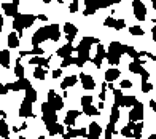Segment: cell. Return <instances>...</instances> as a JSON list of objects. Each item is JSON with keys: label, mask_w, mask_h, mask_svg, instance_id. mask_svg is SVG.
<instances>
[{"label": "cell", "mask_w": 156, "mask_h": 139, "mask_svg": "<svg viewBox=\"0 0 156 139\" xmlns=\"http://www.w3.org/2000/svg\"><path fill=\"white\" fill-rule=\"evenodd\" d=\"M34 77L37 79V80H45V77H46V71L41 66H38L37 69L34 71Z\"/></svg>", "instance_id": "15"}, {"label": "cell", "mask_w": 156, "mask_h": 139, "mask_svg": "<svg viewBox=\"0 0 156 139\" xmlns=\"http://www.w3.org/2000/svg\"><path fill=\"white\" fill-rule=\"evenodd\" d=\"M76 10H78V0H73V2L70 3V11H72V13H75Z\"/></svg>", "instance_id": "30"}, {"label": "cell", "mask_w": 156, "mask_h": 139, "mask_svg": "<svg viewBox=\"0 0 156 139\" xmlns=\"http://www.w3.org/2000/svg\"><path fill=\"white\" fill-rule=\"evenodd\" d=\"M8 90H10L8 85H6V86H2V91H0V93H2V96H5L6 93H8Z\"/></svg>", "instance_id": "33"}, {"label": "cell", "mask_w": 156, "mask_h": 139, "mask_svg": "<svg viewBox=\"0 0 156 139\" xmlns=\"http://www.w3.org/2000/svg\"><path fill=\"white\" fill-rule=\"evenodd\" d=\"M136 102H137L136 101V96H124V104H123V106L124 107H132Z\"/></svg>", "instance_id": "21"}, {"label": "cell", "mask_w": 156, "mask_h": 139, "mask_svg": "<svg viewBox=\"0 0 156 139\" xmlns=\"http://www.w3.org/2000/svg\"><path fill=\"white\" fill-rule=\"evenodd\" d=\"M64 32H66L67 42H69V43H72V40H73V37L76 35L78 29H76V27H75L73 24H70V23H66V26H64Z\"/></svg>", "instance_id": "5"}, {"label": "cell", "mask_w": 156, "mask_h": 139, "mask_svg": "<svg viewBox=\"0 0 156 139\" xmlns=\"http://www.w3.org/2000/svg\"><path fill=\"white\" fill-rule=\"evenodd\" d=\"M124 26H126L124 19H116V24H115V29H116V31H121Z\"/></svg>", "instance_id": "28"}, {"label": "cell", "mask_w": 156, "mask_h": 139, "mask_svg": "<svg viewBox=\"0 0 156 139\" xmlns=\"http://www.w3.org/2000/svg\"><path fill=\"white\" fill-rule=\"evenodd\" d=\"M104 24H105V26H110V27H115V24H116V19H113V18H107Z\"/></svg>", "instance_id": "29"}, {"label": "cell", "mask_w": 156, "mask_h": 139, "mask_svg": "<svg viewBox=\"0 0 156 139\" xmlns=\"http://www.w3.org/2000/svg\"><path fill=\"white\" fill-rule=\"evenodd\" d=\"M131 130H132V128L129 126V125H127V126H124V128L121 130V134H123L124 137H131V136H134V134H132V131H131Z\"/></svg>", "instance_id": "25"}, {"label": "cell", "mask_w": 156, "mask_h": 139, "mask_svg": "<svg viewBox=\"0 0 156 139\" xmlns=\"http://www.w3.org/2000/svg\"><path fill=\"white\" fill-rule=\"evenodd\" d=\"M83 112L86 114V115H89V117H91V115H96V114L99 112V110H97L94 106H86V107H83Z\"/></svg>", "instance_id": "22"}, {"label": "cell", "mask_w": 156, "mask_h": 139, "mask_svg": "<svg viewBox=\"0 0 156 139\" xmlns=\"http://www.w3.org/2000/svg\"><path fill=\"white\" fill-rule=\"evenodd\" d=\"M48 29H49V38L56 42L59 38V35H61L59 34V26L58 24H51V26H48Z\"/></svg>", "instance_id": "11"}, {"label": "cell", "mask_w": 156, "mask_h": 139, "mask_svg": "<svg viewBox=\"0 0 156 139\" xmlns=\"http://www.w3.org/2000/svg\"><path fill=\"white\" fill-rule=\"evenodd\" d=\"M26 99H29V101H32V102L37 99V91H35L32 86L26 90Z\"/></svg>", "instance_id": "20"}, {"label": "cell", "mask_w": 156, "mask_h": 139, "mask_svg": "<svg viewBox=\"0 0 156 139\" xmlns=\"http://www.w3.org/2000/svg\"><path fill=\"white\" fill-rule=\"evenodd\" d=\"M153 40L156 42V23H154V26H153Z\"/></svg>", "instance_id": "35"}, {"label": "cell", "mask_w": 156, "mask_h": 139, "mask_svg": "<svg viewBox=\"0 0 156 139\" xmlns=\"http://www.w3.org/2000/svg\"><path fill=\"white\" fill-rule=\"evenodd\" d=\"M151 90H153V85H151V83H148V82H142V91L148 93V91H151Z\"/></svg>", "instance_id": "26"}, {"label": "cell", "mask_w": 156, "mask_h": 139, "mask_svg": "<svg viewBox=\"0 0 156 139\" xmlns=\"http://www.w3.org/2000/svg\"><path fill=\"white\" fill-rule=\"evenodd\" d=\"M129 71L132 74H142V71H144V67H142V64H139V62H131L129 64Z\"/></svg>", "instance_id": "18"}, {"label": "cell", "mask_w": 156, "mask_h": 139, "mask_svg": "<svg viewBox=\"0 0 156 139\" xmlns=\"http://www.w3.org/2000/svg\"><path fill=\"white\" fill-rule=\"evenodd\" d=\"M91 102H93V96H83V98H81V106L83 107L91 106Z\"/></svg>", "instance_id": "24"}, {"label": "cell", "mask_w": 156, "mask_h": 139, "mask_svg": "<svg viewBox=\"0 0 156 139\" xmlns=\"http://www.w3.org/2000/svg\"><path fill=\"white\" fill-rule=\"evenodd\" d=\"M72 50H73V46L70 45V43H67V45H64L61 50H58V56H61V58H69L70 53H72Z\"/></svg>", "instance_id": "10"}, {"label": "cell", "mask_w": 156, "mask_h": 139, "mask_svg": "<svg viewBox=\"0 0 156 139\" xmlns=\"http://www.w3.org/2000/svg\"><path fill=\"white\" fill-rule=\"evenodd\" d=\"M131 86H132V83L129 80H123L121 82V88H131Z\"/></svg>", "instance_id": "31"}, {"label": "cell", "mask_w": 156, "mask_h": 139, "mask_svg": "<svg viewBox=\"0 0 156 139\" xmlns=\"http://www.w3.org/2000/svg\"><path fill=\"white\" fill-rule=\"evenodd\" d=\"M2 67H5V69H8L10 67V53H8V50H2Z\"/></svg>", "instance_id": "16"}, {"label": "cell", "mask_w": 156, "mask_h": 139, "mask_svg": "<svg viewBox=\"0 0 156 139\" xmlns=\"http://www.w3.org/2000/svg\"><path fill=\"white\" fill-rule=\"evenodd\" d=\"M48 62L49 61L46 58H41V56H35V58H30L29 59V64H37V66H41V67H43V66L46 67Z\"/></svg>", "instance_id": "14"}, {"label": "cell", "mask_w": 156, "mask_h": 139, "mask_svg": "<svg viewBox=\"0 0 156 139\" xmlns=\"http://www.w3.org/2000/svg\"><path fill=\"white\" fill-rule=\"evenodd\" d=\"M8 134H10L8 125H6L5 120H2V123H0V136H2L3 139H8Z\"/></svg>", "instance_id": "17"}, {"label": "cell", "mask_w": 156, "mask_h": 139, "mask_svg": "<svg viewBox=\"0 0 156 139\" xmlns=\"http://www.w3.org/2000/svg\"><path fill=\"white\" fill-rule=\"evenodd\" d=\"M15 74L18 75L19 79H24V67L19 64V61L16 62V67H15Z\"/></svg>", "instance_id": "23"}, {"label": "cell", "mask_w": 156, "mask_h": 139, "mask_svg": "<svg viewBox=\"0 0 156 139\" xmlns=\"http://www.w3.org/2000/svg\"><path fill=\"white\" fill-rule=\"evenodd\" d=\"M61 74H62L61 69H54V71H53V77H54V79H58V77H61Z\"/></svg>", "instance_id": "32"}, {"label": "cell", "mask_w": 156, "mask_h": 139, "mask_svg": "<svg viewBox=\"0 0 156 139\" xmlns=\"http://www.w3.org/2000/svg\"><path fill=\"white\" fill-rule=\"evenodd\" d=\"M13 3H15V5H18V3H19V0H13Z\"/></svg>", "instance_id": "39"}, {"label": "cell", "mask_w": 156, "mask_h": 139, "mask_svg": "<svg viewBox=\"0 0 156 139\" xmlns=\"http://www.w3.org/2000/svg\"><path fill=\"white\" fill-rule=\"evenodd\" d=\"M153 2V6H154V11H156V0H151Z\"/></svg>", "instance_id": "38"}, {"label": "cell", "mask_w": 156, "mask_h": 139, "mask_svg": "<svg viewBox=\"0 0 156 139\" xmlns=\"http://www.w3.org/2000/svg\"><path fill=\"white\" fill-rule=\"evenodd\" d=\"M38 19H40V21H46V19H48V16H46V15H40V16H38Z\"/></svg>", "instance_id": "36"}, {"label": "cell", "mask_w": 156, "mask_h": 139, "mask_svg": "<svg viewBox=\"0 0 156 139\" xmlns=\"http://www.w3.org/2000/svg\"><path fill=\"white\" fill-rule=\"evenodd\" d=\"M101 133H102V128H101V125L99 123H96V122H93L89 125V136H88V139H97L99 136H101Z\"/></svg>", "instance_id": "6"}, {"label": "cell", "mask_w": 156, "mask_h": 139, "mask_svg": "<svg viewBox=\"0 0 156 139\" xmlns=\"http://www.w3.org/2000/svg\"><path fill=\"white\" fill-rule=\"evenodd\" d=\"M80 110H75V109H70L69 110V114L66 115V125L67 126H72V125L75 123V119L76 117H80Z\"/></svg>", "instance_id": "8"}, {"label": "cell", "mask_w": 156, "mask_h": 139, "mask_svg": "<svg viewBox=\"0 0 156 139\" xmlns=\"http://www.w3.org/2000/svg\"><path fill=\"white\" fill-rule=\"evenodd\" d=\"M19 115L21 117H32V101H29V99L23 101L21 109H19Z\"/></svg>", "instance_id": "4"}, {"label": "cell", "mask_w": 156, "mask_h": 139, "mask_svg": "<svg viewBox=\"0 0 156 139\" xmlns=\"http://www.w3.org/2000/svg\"><path fill=\"white\" fill-rule=\"evenodd\" d=\"M75 83H76V77H75V75H70V77H66V79L62 80L61 88H62V90H67L69 86H73Z\"/></svg>", "instance_id": "12"}, {"label": "cell", "mask_w": 156, "mask_h": 139, "mask_svg": "<svg viewBox=\"0 0 156 139\" xmlns=\"http://www.w3.org/2000/svg\"><path fill=\"white\" fill-rule=\"evenodd\" d=\"M3 11H5V15H8V16H18L19 13H18V5L15 3H3Z\"/></svg>", "instance_id": "7"}, {"label": "cell", "mask_w": 156, "mask_h": 139, "mask_svg": "<svg viewBox=\"0 0 156 139\" xmlns=\"http://www.w3.org/2000/svg\"><path fill=\"white\" fill-rule=\"evenodd\" d=\"M150 106H151V109L156 112V101H154V99H151V101H150Z\"/></svg>", "instance_id": "34"}, {"label": "cell", "mask_w": 156, "mask_h": 139, "mask_svg": "<svg viewBox=\"0 0 156 139\" xmlns=\"http://www.w3.org/2000/svg\"><path fill=\"white\" fill-rule=\"evenodd\" d=\"M19 139H26V137H19Z\"/></svg>", "instance_id": "40"}, {"label": "cell", "mask_w": 156, "mask_h": 139, "mask_svg": "<svg viewBox=\"0 0 156 139\" xmlns=\"http://www.w3.org/2000/svg\"><path fill=\"white\" fill-rule=\"evenodd\" d=\"M119 74H121V71H118V69H108L107 72H105V80H107L108 83H112L113 80H116L119 77Z\"/></svg>", "instance_id": "9"}, {"label": "cell", "mask_w": 156, "mask_h": 139, "mask_svg": "<svg viewBox=\"0 0 156 139\" xmlns=\"http://www.w3.org/2000/svg\"><path fill=\"white\" fill-rule=\"evenodd\" d=\"M19 34L18 32H11L10 35H8V45L10 48H18L19 46V38H18Z\"/></svg>", "instance_id": "13"}, {"label": "cell", "mask_w": 156, "mask_h": 139, "mask_svg": "<svg viewBox=\"0 0 156 139\" xmlns=\"http://www.w3.org/2000/svg\"><path fill=\"white\" fill-rule=\"evenodd\" d=\"M148 139H156V134H150V137Z\"/></svg>", "instance_id": "37"}, {"label": "cell", "mask_w": 156, "mask_h": 139, "mask_svg": "<svg viewBox=\"0 0 156 139\" xmlns=\"http://www.w3.org/2000/svg\"><path fill=\"white\" fill-rule=\"evenodd\" d=\"M80 80L83 83L84 90H94V86H96L94 77H91V75H88V74H80Z\"/></svg>", "instance_id": "3"}, {"label": "cell", "mask_w": 156, "mask_h": 139, "mask_svg": "<svg viewBox=\"0 0 156 139\" xmlns=\"http://www.w3.org/2000/svg\"><path fill=\"white\" fill-rule=\"evenodd\" d=\"M19 86L21 88H24V90H27V88H30V82L29 80H26V79H19Z\"/></svg>", "instance_id": "27"}, {"label": "cell", "mask_w": 156, "mask_h": 139, "mask_svg": "<svg viewBox=\"0 0 156 139\" xmlns=\"http://www.w3.org/2000/svg\"><path fill=\"white\" fill-rule=\"evenodd\" d=\"M105 139H110V137H105Z\"/></svg>", "instance_id": "41"}, {"label": "cell", "mask_w": 156, "mask_h": 139, "mask_svg": "<svg viewBox=\"0 0 156 139\" xmlns=\"http://www.w3.org/2000/svg\"><path fill=\"white\" fill-rule=\"evenodd\" d=\"M48 102H49V106H51L54 110H61L64 107V102H62V98L61 96H58L53 90L48 93Z\"/></svg>", "instance_id": "2"}, {"label": "cell", "mask_w": 156, "mask_h": 139, "mask_svg": "<svg viewBox=\"0 0 156 139\" xmlns=\"http://www.w3.org/2000/svg\"><path fill=\"white\" fill-rule=\"evenodd\" d=\"M129 32H131V35H134V37H140V35H144V29H142L140 26H131Z\"/></svg>", "instance_id": "19"}, {"label": "cell", "mask_w": 156, "mask_h": 139, "mask_svg": "<svg viewBox=\"0 0 156 139\" xmlns=\"http://www.w3.org/2000/svg\"><path fill=\"white\" fill-rule=\"evenodd\" d=\"M132 10H134V16H136L139 21H145L147 8H145V5L142 3L140 0H134L132 2Z\"/></svg>", "instance_id": "1"}]
</instances>
